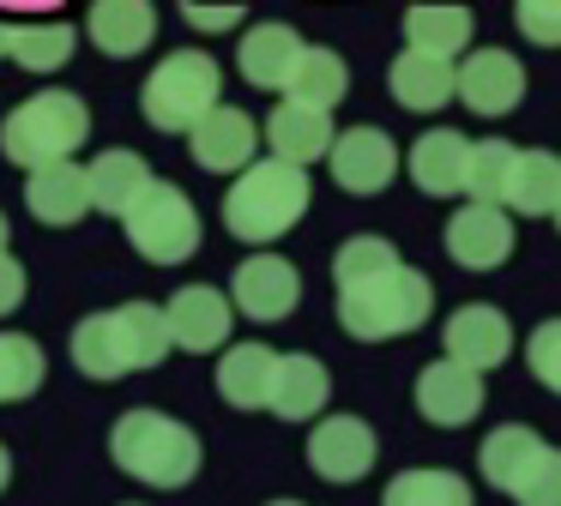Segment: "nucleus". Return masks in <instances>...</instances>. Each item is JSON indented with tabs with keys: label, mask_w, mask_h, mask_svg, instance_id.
<instances>
[{
	"label": "nucleus",
	"mask_w": 561,
	"mask_h": 506,
	"mask_svg": "<svg viewBox=\"0 0 561 506\" xmlns=\"http://www.w3.org/2000/svg\"><path fill=\"white\" fill-rule=\"evenodd\" d=\"M170 344H175L170 337V308L127 301V308H110V313L79 320L73 361H79V373H91V380H122V373L158 368Z\"/></svg>",
	"instance_id": "obj_1"
},
{
	"label": "nucleus",
	"mask_w": 561,
	"mask_h": 506,
	"mask_svg": "<svg viewBox=\"0 0 561 506\" xmlns=\"http://www.w3.org/2000/svg\"><path fill=\"white\" fill-rule=\"evenodd\" d=\"M110 458L151 488H187L199 470V434L163 410H127L110 428Z\"/></svg>",
	"instance_id": "obj_2"
},
{
	"label": "nucleus",
	"mask_w": 561,
	"mask_h": 506,
	"mask_svg": "<svg viewBox=\"0 0 561 506\" xmlns=\"http://www.w3.org/2000/svg\"><path fill=\"white\" fill-rule=\"evenodd\" d=\"M308 211V175L302 163H284V157H266V163H248L242 181H230L224 193V223L242 241H278L302 223Z\"/></svg>",
	"instance_id": "obj_3"
},
{
	"label": "nucleus",
	"mask_w": 561,
	"mask_h": 506,
	"mask_svg": "<svg viewBox=\"0 0 561 506\" xmlns=\"http://www.w3.org/2000/svg\"><path fill=\"white\" fill-rule=\"evenodd\" d=\"M435 313V289H428L423 272H411V265H392V272L368 277V284H351L339 289V320L351 337H363V344H387V337H404L416 332V325Z\"/></svg>",
	"instance_id": "obj_4"
},
{
	"label": "nucleus",
	"mask_w": 561,
	"mask_h": 506,
	"mask_svg": "<svg viewBox=\"0 0 561 506\" xmlns=\"http://www.w3.org/2000/svg\"><path fill=\"white\" fill-rule=\"evenodd\" d=\"M91 139V108L79 103L73 91H37L31 103H19L0 127V151L13 157L19 169L37 163H61L79 145Z\"/></svg>",
	"instance_id": "obj_5"
},
{
	"label": "nucleus",
	"mask_w": 561,
	"mask_h": 506,
	"mask_svg": "<svg viewBox=\"0 0 561 506\" xmlns=\"http://www.w3.org/2000/svg\"><path fill=\"white\" fill-rule=\"evenodd\" d=\"M146 120L163 133H194L199 115L224 103L218 96V60L199 55V48H175V55L158 60V72L146 79Z\"/></svg>",
	"instance_id": "obj_6"
},
{
	"label": "nucleus",
	"mask_w": 561,
	"mask_h": 506,
	"mask_svg": "<svg viewBox=\"0 0 561 506\" xmlns=\"http://www.w3.org/2000/svg\"><path fill=\"white\" fill-rule=\"evenodd\" d=\"M122 223H127V241H134L151 265H182L187 253L199 248V211H194L187 193L170 187V181H151Z\"/></svg>",
	"instance_id": "obj_7"
},
{
	"label": "nucleus",
	"mask_w": 561,
	"mask_h": 506,
	"mask_svg": "<svg viewBox=\"0 0 561 506\" xmlns=\"http://www.w3.org/2000/svg\"><path fill=\"white\" fill-rule=\"evenodd\" d=\"M187 145H194L199 169H211V175H242V169L254 163V151H260V127H254L248 108L218 103L211 115H199V127L187 133Z\"/></svg>",
	"instance_id": "obj_8"
},
{
	"label": "nucleus",
	"mask_w": 561,
	"mask_h": 506,
	"mask_svg": "<svg viewBox=\"0 0 561 506\" xmlns=\"http://www.w3.org/2000/svg\"><path fill=\"white\" fill-rule=\"evenodd\" d=\"M447 253H453V265H465V272H495V265H507V253H513L507 211H501V205H483V199H471L465 211H453Z\"/></svg>",
	"instance_id": "obj_9"
},
{
	"label": "nucleus",
	"mask_w": 561,
	"mask_h": 506,
	"mask_svg": "<svg viewBox=\"0 0 561 506\" xmlns=\"http://www.w3.org/2000/svg\"><path fill=\"white\" fill-rule=\"evenodd\" d=\"M416 410H423L435 428H465V422L483 410V373L453 361V356L428 361L423 380H416Z\"/></svg>",
	"instance_id": "obj_10"
},
{
	"label": "nucleus",
	"mask_w": 561,
	"mask_h": 506,
	"mask_svg": "<svg viewBox=\"0 0 561 506\" xmlns=\"http://www.w3.org/2000/svg\"><path fill=\"white\" fill-rule=\"evenodd\" d=\"M308 464L327 482H356L375 470V428L363 416H327L308 434Z\"/></svg>",
	"instance_id": "obj_11"
},
{
	"label": "nucleus",
	"mask_w": 561,
	"mask_h": 506,
	"mask_svg": "<svg viewBox=\"0 0 561 506\" xmlns=\"http://www.w3.org/2000/svg\"><path fill=\"white\" fill-rule=\"evenodd\" d=\"M399 175V145L380 127H351L344 139H332V181L344 193H380Z\"/></svg>",
	"instance_id": "obj_12"
},
{
	"label": "nucleus",
	"mask_w": 561,
	"mask_h": 506,
	"mask_svg": "<svg viewBox=\"0 0 561 506\" xmlns=\"http://www.w3.org/2000/svg\"><path fill=\"white\" fill-rule=\"evenodd\" d=\"M25 205H31V217H37V223H55V229L79 223L85 211H98V205H91V175L73 163V157L31 169V181H25Z\"/></svg>",
	"instance_id": "obj_13"
},
{
	"label": "nucleus",
	"mask_w": 561,
	"mask_h": 506,
	"mask_svg": "<svg viewBox=\"0 0 561 506\" xmlns=\"http://www.w3.org/2000/svg\"><path fill=\"white\" fill-rule=\"evenodd\" d=\"M296 301H302V277H296L290 260L254 253V260L236 265V308H242L248 320H284Z\"/></svg>",
	"instance_id": "obj_14"
},
{
	"label": "nucleus",
	"mask_w": 561,
	"mask_h": 506,
	"mask_svg": "<svg viewBox=\"0 0 561 506\" xmlns=\"http://www.w3.org/2000/svg\"><path fill=\"white\" fill-rule=\"evenodd\" d=\"M459 96H465V108H477V115H507V108L525 96V67L507 55V48H477V55H465V67H459Z\"/></svg>",
	"instance_id": "obj_15"
},
{
	"label": "nucleus",
	"mask_w": 561,
	"mask_h": 506,
	"mask_svg": "<svg viewBox=\"0 0 561 506\" xmlns=\"http://www.w3.org/2000/svg\"><path fill=\"white\" fill-rule=\"evenodd\" d=\"M230 325H236V301H224V289H206V284L175 289V301H170V337L182 349L206 356V349H218L224 337H230Z\"/></svg>",
	"instance_id": "obj_16"
},
{
	"label": "nucleus",
	"mask_w": 561,
	"mask_h": 506,
	"mask_svg": "<svg viewBox=\"0 0 561 506\" xmlns=\"http://www.w3.org/2000/svg\"><path fill=\"white\" fill-rule=\"evenodd\" d=\"M85 36L115 60L146 55L151 36H158V7H151V0H98V7L85 12Z\"/></svg>",
	"instance_id": "obj_17"
},
{
	"label": "nucleus",
	"mask_w": 561,
	"mask_h": 506,
	"mask_svg": "<svg viewBox=\"0 0 561 506\" xmlns=\"http://www.w3.org/2000/svg\"><path fill=\"white\" fill-rule=\"evenodd\" d=\"M266 139H272V157L308 169L314 157L332 151V108H314V103L284 96V103L272 108V120H266Z\"/></svg>",
	"instance_id": "obj_18"
},
{
	"label": "nucleus",
	"mask_w": 561,
	"mask_h": 506,
	"mask_svg": "<svg viewBox=\"0 0 561 506\" xmlns=\"http://www.w3.org/2000/svg\"><path fill=\"white\" fill-rule=\"evenodd\" d=\"M513 349V332L507 320H501V308H489V301H471V308H459L447 320V356L465 361V368H495V361H507Z\"/></svg>",
	"instance_id": "obj_19"
},
{
	"label": "nucleus",
	"mask_w": 561,
	"mask_h": 506,
	"mask_svg": "<svg viewBox=\"0 0 561 506\" xmlns=\"http://www.w3.org/2000/svg\"><path fill=\"white\" fill-rule=\"evenodd\" d=\"M387 84H392V96H399L404 108H416V115H435L440 103L459 96V72H453V60L447 55H423V48H404V55L392 60Z\"/></svg>",
	"instance_id": "obj_20"
},
{
	"label": "nucleus",
	"mask_w": 561,
	"mask_h": 506,
	"mask_svg": "<svg viewBox=\"0 0 561 506\" xmlns=\"http://www.w3.org/2000/svg\"><path fill=\"white\" fill-rule=\"evenodd\" d=\"M465 175H471V145H465V133L453 127H435L416 139L411 151V181L423 193H435V199H447V193H465Z\"/></svg>",
	"instance_id": "obj_21"
},
{
	"label": "nucleus",
	"mask_w": 561,
	"mask_h": 506,
	"mask_svg": "<svg viewBox=\"0 0 561 506\" xmlns=\"http://www.w3.org/2000/svg\"><path fill=\"white\" fill-rule=\"evenodd\" d=\"M302 48L308 43L290 24H254V31L242 36V79L260 84V91H284L296 60H302Z\"/></svg>",
	"instance_id": "obj_22"
},
{
	"label": "nucleus",
	"mask_w": 561,
	"mask_h": 506,
	"mask_svg": "<svg viewBox=\"0 0 561 506\" xmlns=\"http://www.w3.org/2000/svg\"><path fill=\"white\" fill-rule=\"evenodd\" d=\"M272 380H278V349H266V344H236L218 368V392L236 410H266Z\"/></svg>",
	"instance_id": "obj_23"
},
{
	"label": "nucleus",
	"mask_w": 561,
	"mask_h": 506,
	"mask_svg": "<svg viewBox=\"0 0 561 506\" xmlns=\"http://www.w3.org/2000/svg\"><path fill=\"white\" fill-rule=\"evenodd\" d=\"M332 380L327 368H320L314 356H302V349H290V356H278V380H272V416L284 422H302V416H320V404H327Z\"/></svg>",
	"instance_id": "obj_24"
},
{
	"label": "nucleus",
	"mask_w": 561,
	"mask_h": 506,
	"mask_svg": "<svg viewBox=\"0 0 561 506\" xmlns=\"http://www.w3.org/2000/svg\"><path fill=\"white\" fill-rule=\"evenodd\" d=\"M85 175H91V205L110 217H127L139 205V193L151 187V163L139 151H103Z\"/></svg>",
	"instance_id": "obj_25"
},
{
	"label": "nucleus",
	"mask_w": 561,
	"mask_h": 506,
	"mask_svg": "<svg viewBox=\"0 0 561 506\" xmlns=\"http://www.w3.org/2000/svg\"><path fill=\"white\" fill-rule=\"evenodd\" d=\"M537 458H543V440H537L531 428H519V422H507V428H495V434L483 440V452H477V470L489 476V488L513 494Z\"/></svg>",
	"instance_id": "obj_26"
},
{
	"label": "nucleus",
	"mask_w": 561,
	"mask_h": 506,
	"mask_svg": "<svg viewBox=\"0 0 561 506\" xmlns=\"http://www.w3.org/2000/svg\"><path fill=\"white\" fill-rule=\"evenodd\" d=\"M507 205L525 217H556L561 205V157L549 151H519L513 163V187H507Z\"/></svg>",
	"instance_id": "obj_27"
},
{
	"label": "nucleus",
	"mask_w": 561,
	"mask_h": 506,
	"mask_svg": "<svg viewBox=\"0 0 561 506\" xmlns=\"http://www.w3.org/2000/svg\"><path fill=\"white\" fill-rule=\"evenodd\" d=\"M344 91H351V67H344V55H332V48H302L290 84H284V96L314 103V108H339Z\"/></svg>",
	"instance_id": "obj_28"
},
{
	"label": "nucleus",
	"mask_w": 561,
	"mask_h": 506,
	"mask_svg": "<svg viewBox=\"0 0 561 506\" xmlns=\"http://www.w3.org/2000/svg\"><path fill=\"white\" fill-rule=\"evenodd\" d=\"M404 36H411V48H423V55H465V43H471V12L465 7H411L404 12Z\"/></svg>",
	"instance_id": "obj_29"
},
{
	"label": "nucleus",
	"mask_w": 561,
	"mask_h": 506,
	"mask_svg": "<svg viewBox=\"0 0 561 506\" xmlns=\"http://www.w3.org/2000/svg\"><path fill=\"white\" fill-rule=\"evenodd\" d=\"M73 43H79L73 24H13V48H7V60H19L25 72H55V67L73 60Z\"/></svg>",
	"instance_id": "obj_30"
},
{
	"label": "nucleus",
	"mask_w": 561,
	"mask_h": 506,
	"mask_svg": "<svg viewBox=\"0 0 561 506\" xmlns=\"http://www.w3.org/2000/svg\"><path fill=\"white\" fill-rule=\"evenodd\" d=\"M513 163H519V151H513L507 139L471 145V175H465V193H471V199H483V205H507Z\"/></svg>",
	"instance_id": "obj_31"
},
{
	"label": "nucleus",
	"mask_w": 561,
	"mask_h": 506,
	"mask_svg": "<svg viewBox=\"0 0 561 506\" xmlns=\"http://www.w3.org/2000/svg\"><path fill=\"white\" fill-rule=\"evenodd\" d=\"M380 506H471V488L453 470H404Z\"/></svg>",
	"instance_id": "obj_32"
},
{
	"label": "nucleus",
	"mask_w": 561,
	"mask_h": 506,
	"mask_svg": "<svg viewBox=\"0 0 561 506\" xmlns=\"http://www.w3.org/2000/svg\"><path fill=\"white\" fill-rule=\"evenodd\" d=\"M43 386V349L19 332H0V404H19Z\"/></svg>",
	"instance_id": "obj_33"
},
{
	"label": "nucleus",
	"mask_w": 561,
	"mask_h": 506,
	"mask_svg": "<svg viewBox=\"0 0 561 506\" xmlns=\"http://www.w3.org/2000/svg\"><path fill=\"white\" fill-rule=\"evenodd\" d=\"M392 265H399V248H392V241L356 235V241H344V248H339V260H332V277H339V289H351V284H368V277L392 272Z\"/></svg>",
	"instance_id": "obj_34"
},
{
	"label": "nucleus",
	"mask_w": 561,
	"mask_h": 506,
	"mask_svg": "<svg viewBox=\"0 0 561 506\" xmlns=\"http://www.w3.org/2000/svg\"><path fill=\"white\" fill-rule=\"evenodd\" d=\"M513 501L519 506H561V452L556 446H543V458L525 470V482L513 488Z\"/></svg>",
	"instance_id": "obj_35"
},
{
	"label": "nucleus",
	"mask_w": 561,
	"mask_h": 506,
	"mask_svg": "<svg viewBox=\"0 0 561 506\" xmlns=\"http://www.w3.org/2000/svg\"><path fill=\"white\" fill-rule=\"evenodd\" d=\"M525 361H531V373L549 386V392H561V320L537 325L531 344H525Z\"/></svg>",
	"instance_id": "obj_36"
},
{
	"label": "nucleus",
	"mask_w": 561,
	"mask_h": 506,
	"mask_svg": "<svg viewBox=\"0 0 561 506\" xmlns=\"http://www.w3.org/2000/svg\"><path fill=\"white\" fill-rule=\"evenodd\" d=\"M513 19H519V31L537 48H561V0H519Z\"/></svg>",
	"instance_id": "obj_37"
},
{
	"label": "nucleus",
	"mask_w": 561,
	"mask_h": 506,
	"mask_svg": "<svg viewBox=\"0 0 561 506\" xmlns=\"http://www.w3.org/2000/svg\"><path fill=\"white\" fill-rule=\"evenodd\" d=\"M25 301V265L13 253H0V313H13Z\"/></svg>",
	"instance_id": "obj_38"
},
{
	"label": "nucleus",
	"mask_w": 561,
	"mask_h": 506,
	"mask_svg": "<svg viewBox=\"0 0 561 506\" xmlns=\"http://www.w3.org/2000/svg\"><path fill=\"white\" fill-rule=\"evenodd\" d=\"M187 24H199V31H224V24H242V7H187Z\"/></svg>",
	"instance_id": "obj_39"
},
{
	"label": "nucleus",
	"mask_w": 561,
	"mask_h": 506,
	"mask_svg": "<svg viewBox=\"0 0 561 506\" xmlns=\"http://www.w3.org/2000/svg\"><path fill=\"white\" fill-rule=\"evenodd\" d=\"M7 482H13V458H7V446H0V494H7Z\"/></svg>",
	"instance_id": "obj_40"
},
{
	"label": "nucleus",
	"mask_w": 561,
	"mask_h": 506,
	"mask_svg": "<svg viewBox=\"0 0 561 506\" xmlns=\"http://www.w3.org/2000/svg\"><path fill=\"white\" fill-rule=\"evenodd\" d=\"M7 48H13V24H0V55H7Z\"/></svg>",
	"instance_id": "obj_41"
},
{
	"label": "nucleus",
	"mask_w": 561,
	"mask_h": 506,
	"mask_svg": "<svg viewBox=\"0 0 561 506\" xmlns=\"http://www.w3.org/2000/svg\"><path fill=\"white\" fill-rule=\"evenodd\" d=\"M7 235H13V229H7V217H0V253H7Z\"/></svg>",
	"instance_id": "obj_42"
},
{
	"label": "nucleus",
	"mask_w": 561,
	"mask_h": 506,
	"mask_svg": "<svg viewBox=\"0 0 561 506\" xmlns=\"http://www.w3.org/2000/svg\"><path fill=\"white\" fill-rule=\"evenodd\" d=\"M272 506H302V501H272Z\"/></svg>",
	"instance_id": "obj_43"
},
{
	"label": "nucleus",
	"mask_w": 561,
	"mask_h": 506,
	"mask_svg": "<svg viewBox=\"0 0 561 506\" xmlns=\"http://www.w3.org/2000/svg\"><path fill=\"white\" fill-rule=\"evenodd\" d=\"M556 223H561V205H556Z\"/></svg>",
	"instance_id": "obj_44"
}]
</instances>
